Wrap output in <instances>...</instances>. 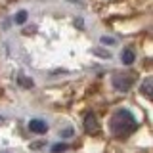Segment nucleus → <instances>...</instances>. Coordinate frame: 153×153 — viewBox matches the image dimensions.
<instances>
[{"instance_id":"f257e3e1","label":"nucleus","mask_w":153,"mask_h":153,"mask_svg":"<svg viewBox=\"0 0 153 153\" xmlns=\"http://www.w3.org/2000/svg\"><path fill=\"white\" fill-rule=\"evenodd\" d=\"M138 123L134 119V115L128 111V109H119L117 113L111 117V123H109V128H111V134L117 138H126L136 130Z\"/></svg>"},{"instance_id":"f03ea898","label":"nucleus","mask_w":153,"mask_h":153,"mask_svg":"<svg viewBox=\"0 0 153 153\" xmlns=\"http://www.w3.org/2000/svg\"><path fill=\"white\" fill-rule=\"evenodd\" d=\"M132 75H115L113 76V86L117 90H121V92H126L128 88L132 86Z\"/></svg>"},{"instance_id":"7ed1b4c3","label":"nucleus","mask_w":153,"mask_h":153,"mask_svg":"<svg viewBox=\"0 0 153 153\" xmlns=\"http://www.w3.org/2000/svg\"><path fill=\"white\" fill-rule=\"evenodd\" d=\"M84 130L88 134H96L100 130V124H98V117L94 113H88L84 117Z\"/></svg>"},{"instance_id":"20e7f679","label":"nucleus","mask_w":153,"mask_h":153,"mask_svg":"<svg viewBox=\"0 0 153 153\" xmlns=\"http://www.w3.org/2000/svg\"><path fill=\"white\" fill-rule=\"evenodd\" d=\"M29 128H31V132H36V134H44L48 130V124L44 121H40V119H33L31 123H29Z\"/></svg>"},{"instance_id":"39448f33","label":"nucleus","mask_w":153,"mask_h":153,"mask_svg":"<svg viewBox=\"0 0 153 153\" xmlns=\"http://www.w3.org/2000/svg\"><path fill=\"white\" fill-rule=\"evenodd\" d=\"M134 57H136V56H134V50H132V48H124L123 54H121V59H123L124 65H130L132 61H134Z\"/></svg>"},{"instance_id":"423d86ee","label":"nucleus","mask_w":153,"mask_h":153,"mask_svg":"<svg viewBox=\"0 0 153 153\" xmlns=\"http://www.w3.org/2000/svg\"><path fill=\"white\" fill-rule=\"evenodd\" d=\"M151 84H153L151 76H147V79L143 80V84H142V94L146 96V98H151Z\"/></svg>"},{"instance_id":"0eeeda50","label":"nucleus","mask_w":153,"mask_h":153,"mask_svg":"<svg viewBox=\"0 0 153 153\" xmlns=\"http://www.w3.org/2000/svg\"><path fill=\"white\" fill-rule=\"evenodd\" d=\"M25 21H27V12H25V10H21V12L16 16V23L21 25V23H25Z\"/></svg>"},{"instance_id":"6e6552de","label":"nucleus","mask_w":153,"mask_h":153,"mask_svg":"<svg viewBox=\"0 0 153 153\" xmlns=\"http://www.w3.org/2000/svg\"><path fill=\"white\" fill-rule=\"evenodd\" d=\"M102 42H103V44H113V38H107V36H102Z\"/></svg>"},{"instance_id":"1a4fd4ad","label":"nucleus","mask_w":153,"mask_h":153,"mask_svg":"<svg viewBox=\"0 0 153 153\" xmlns=\"http://www.w3.org/2000/svg\"><path fill=\"white\" fill-rule=\"evenodd\" d=\"M63 149H65L63 143H61V146H56V147H54V151H63Z\"/></svg>"}]
</instances>
